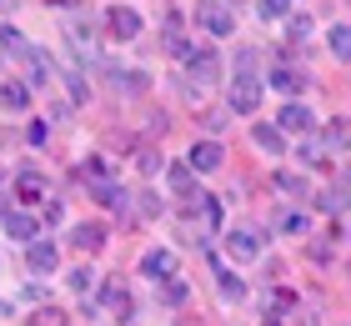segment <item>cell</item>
<instances>
[{"label": "cell", "instance_id": "obj_1", "mask_svg": "<svg viewBox=\"0 0 351 326\" xmlns=\"http://www.w3.org/2000/svg\"><path fill=\"white\" fill-rule=\"evenodd\" d=\"M226 101H231V110H241V116H251V110L261 106V80L251 75V71H241V75H236V86L226 91Z\"/></svg>", "mask_w": 351, "mask_h": 326}, {"label": "cell", "instance_id": "obj_2", "mask_svg": "<svg viewBox=\"0 0 351 326\" xmlns=\"http://www.w3.org/2000/svg\"><path fill=\"white\" fill-rule=\"evenodd\" d=\"M196 21L211 30V36H231V30H236V15L221 5V0H206V5H196Z\"/></svg>", "mask_w": 351, "mask_h": 326}, {"label": "cell", "instance_id": "obj_3", "mask_svg": "<svg viewBox=\"0 0 351 326\" xmlns=\"http://www.w3.org/2000/svg\"><path fill=\"white\" fill-rule=\"evenodd\" d=\"M186 60H191V86H196V91H206V86H216V80H221L216 51H196V56H186Z\"/></svg>", "mask_w": 351, "mask_h": 326}, {"label": "cell", "instance_id": "obj_4", "mask_svg": "<svg viewBox=\"0 0 351 326\" xmlns=\"http://www.w3.org/2000/svg\"><path fill=\"white\" fill-rule=\"evenodd\" d=\"M110 30H116L121 40H136L141 36V15L131 5H110Z\"/></svg>", "mask_w": 351, "mask_h": 326}, {"label": "cell", "instance_id": "obj_5", "mask_svg": "<svg viewBox=\"0 0 351 326\" xmlns=\"http://www.w3.org/2000/svg\"><path fill=\"white\" fill-rule=\"evenodd\" d=\"M226 251H231L236 261H251V256L261 251V236H256V231H231V236H226Z\"/></svg>", "mask_w": 351, "mask_h": 326}, {"label": "cell", "instance_id": "obj_6", "mask_svg": "<svg viewBox=\"0 0 351 326\" xmlns=\"http://www.w3.org/2000/svg\"><path fill=\"white\" fill-rule=\"evenodd\" d=\"M221 166V145L216 141H196L191 145V171H216Z\"/></svg>", "mask_w": 351, "mask_h": 326}, {"label": "cell", "instance_id": "obj_7", "mask_svg": "<svg viewBox=\"0 0 351 326\" xmlns=\"http://www.w3.org/2000/svg\"><path fill=\"white\" fill-rule=\"evenodd\" d=\"M25 261H30V271H36V276H45V271H56V261H60V256H56V246H51V241H36Z\"/></svg>", "mask_w": 351, "mask_h": 326}, {"label": "cell", "instance_id": "obj_8", "mask_svg": "<svg viewBox=\"0 0 351 326\" xmlns=\"http://www.w3.org/2000/svg\"><path fill=\"white\" fill-rule=\"evenodd\" d=\"M101 306H106V312H116V316H125V312H131V296L121 291V281H106V291H101Z\"/></svg>", "mask_w": 351, "mask_h": 326}, {"label": "cell", "instance_id": "obj_9", "mask_svg": "<svg viewBox=\"0 0 351 326\" xmlns=\"http://www.w3.org/2000/svg\"><path fill=\"white\" fill-rule=\"evenodd\" d=\"M101 241H106V231H101V226H90V221H81V226H71V246H101Z\"/></svg>", "mask_w": 351, "mask_h": 326}, {"label": "cell", "instance_id": "obj_10", "mask_svg": "<svg viewBox=\"0 0 351 326\" xmlns=\"http://www.w3.org/2000/svg\"><path fill=\"white\" fill-rule=\"evenodd\" d=\"M0 101H5L10 110H25L30 106V91L21 86V80H5V86H0Z\"/></svg>", "mask_w": 351, "mask_h": 326}, {"label": "cell", "instance_id": "obj_11", "mask_svg": "<svg viewBox=\"0 0 351 326\" xmlns=\"http://www.w3.org/2000/svg\"><path fill=\"white\" fill-rule=\"evenodd\" d=\"M95 201H101V206H110V211H125V201H131V196H125L116 181H106V186H95Z\"/></svg>", "mask_w": 351, "mask_h": 326}, {"label": "cell", "instance_id": "obj_12", "mask_svg": "<svg viewBox=\"0 0 351 326\" xmlns=\"http://www.w3.org/2000/svg\"><path fill=\"white\" fill-rule=\"evenodd\" d=\"M5 231H10L15 241H36V216H15V211H10V216H5Z\"/></svg>", "mask_w": 351, "mask_h": 326}, {"label": "cell", "instance_id": "obj_13", "mask_svg": "<svg viewBox=\"0 0 351 326\" xmlns=\"http://www.w3.org/2000/svg\"><path fill=\"white\" fill-rule=\"evenodd\" d=\"M141 271H146V276H171L176 261H171V251H151L146 261H141Z\"/></svg>", "mask_w": 351, "mask_h": 326}, {"label": "cell", "instance_id": "obj_14", "mask_svg": "<svg viewBox=\"0 0 351 326\" xmlns=\"http://www.w3.org/2000/svg\"><path fill=\"white\" fill-rule=\"evenodd\" d=\"M281 126H286V130H311V110H306V106H286V110H281Z\"/></svg>", "mask_w": 351, "mask_h": 326}, {"label": "cell", "instance_id": "obj_15", "mask_svg": "<svg viewBox=\"0 0 351 326\" xmlns=\"http://www.w3.org/2000/svg\"><path fill=\"white\" fill-rule=\"evenodd\" d=\"M0 51L5 56H25V36L15 25H0Z\"/></svg>", "mask_w": 351, "mask_h": 326}, {"label": "cell", "instance_id": "obj_16", "mask_svg": "<svg viewBox=\"0 0 351 326\" xmlns=\"http://www.w3.org/2000/svg\"><path fill=\"white\" fill-rule=\"evenodd\" d=\"M216 276H221V296H226V301H241V296H246L241 276H231V271H221V266H216Z\"/></svg>", "mask_w": 351, "mask_h": 326}, {"label": "cell", "instance_id": "obj_17", "mask_svg": "<svg viewBox=\"0 0 351 326\" xmlns=\"http://www.w3.org/2000/svg\"><path fill=\"white\" fill-rule=\"evenodd\" d=\"M81 176H86V181H90V186H106V181H110V171H106V161H95V156H90V161H81Z\"/></svg>", "mask_w": 351, "mask_h": 326}, {"label": "cell", "instance_id": "obj_18", "mask_svg": "<svg viewBox=\"0 0 351 326\" xmlns=\"http://www.w3.org/2000/svg\"><path fill=\"white\" fill-rule=\"evenodd\" d=\"M30 326H71V321H66V312H60V306H40V312L30 316Z\"/></svg>", "mask_w": 351, "mask_h": 326}, {"label": "cell", "instance_id": "obj_19", "mask_svg": "<svg viewBox=\"0 0 351 326\" xmlns=\"http://www.w3.org/2000/svg\"><path fill=\"white\" fill-rule=\"evenodd\" d=\"M271 86H276L281 95H296L301 91V75L296 71H276V75H271Z\"/></svg>", "mask_w": 351, "mask_h": 326}, {"label": "cell", "instance_id": "obj_20", "mask_svg": "<svg viewBox=\"0 0 351 326\" xmlns=\"http://www.w3.org/2000/svg\"><path fill=\"white\" fill-rule=\"evenodd\" d=\"M256 10L266 15V21H281V15L291 10V0H256Z\"/></svg>", "mask_w": 351, "mask_h": 326}, {"label": "cell", "instance_id": "obj_21", "mask_svg": "<svg viewBox=\"0 0 351 326\" xmlns=\"http://www.w3.org/2000/svg\"><path fill=\"white\" fill-rule=\"evenodd\" d=\"M256 145H261V151H281V130H271V126H256Z\"/></svg>", "mask_w": 351, "mask_h": 326}, {"label": "cell", "instance_id": "obj_22", "mask_svg": "<svg viewBox=\"0 0 351 326\" xmlns=\"http://www.w3.org/2000/svg\"><path fill=\"white\" fill-rule=\"evenodd\" d=\"M171 186L176 191H191V186H196V171H191V166H171Z\"/></svg>", "mask_w": 351, "mask_h": 326}, {"label": "cell", "instance_id": "obj_23", "mask_svg": "<svg viewBox=\"0 0 351 326\" xmlns=\"http://www.w3.org/2000/svg\"><path fill=\"white\" fill-rule=\"evenodd\" d=\"M40 191H45L40 176H21V201H40Z\"/></svg>", "mask_w": 351, "mask_h": 326}, {"label": "cell", "instance_id": "obj_24", "mask_svg": "<svg viewBox=\"0 0 351 326\" xmlns=\"http://www.w3.org/2000/svg\"><path fill=\"white\" fill-rule=\"evenodd\" d=\"M161 296L176 306V301H186V281H176V276H166V291H161Z\"/></svg>", "mask_w": 351, "mask_h": 326}, {"label": "cell", "instance_id": "obj_25", "mask_svg": "<svg viewBox=\"0 0 351 326\" xmlns=\"http://www.w3.org/2000/svg\"><path fill=\"white\" fill-rule=\"evenodd\" d=\"M331 51H337V56L351 51V45H346V25H331Z\"/></svg>", "mask_w": 351, "mask_h": 326}, {"label": "cell", "instance_id": "obj_26", "mask_svg": "<svg viewBox=\"0 0 351 326\" xmlns=\"http://www.w3.org/2000/svg\"><path fill=\"white\" fill-rule=\"evenodd\" d=\"M66 281H71V286H75V291H86V286H90V271H86V266H75V271H71V276H66Z\"/></svg>", "mask_w": 351, "mask_h": 326}, {"label": "cell", "instance_id": "obj_27", "mask_svg": "<svg viewBox=\"0 0 351 326\" xmlns=\"http://www.w3.org/2000/svg\"><path fill=\"white\" fill-rule=\"evenodd\" d=\"M161 166H166V161L156 156V151H141V171H161Z\"/></svg>", "mask_w": 351, "mask_h": 326}, {"label": "cell", "instance_id": "obj_28", "mask_svg": "<svg viewBox=\"0 0 351 326\" xmlns=\"http://www.w3.org/2000/svg\"><path fill=\"white\" fill-rule=\"evenodd\" d=\"M25 141H30V145H45V126L36 121V126H30V130H25Z\"/></svg>", "mask_w": 351, "mask_h": 326}, {"label": "cell", "instance_id": "obj_29", "mask_svg": "<svg viewBox=\"0 0 351 326\" xmlns=\"http://www.w3.org/2000/svg\"><path fill=\"white\" fill-rule=\"evenodd\" d=\"M331 145H346V121H331Z\"/></svg>", "mask_w": 351, "mask_h": 326}, {"label": "cell", "instance_id": "obj_30", "mask_svg": "<svg viewBox=\"0 0 351 326\" xmlns=\"http://www.w3.org/2000/svg\"><path fill=\"white\" fill-rule=\"evenodd\" d=\"M51 5H66V0H51Z\"/></svg>", "mask_w": 351, "mask_h": 326}]
</instances>
